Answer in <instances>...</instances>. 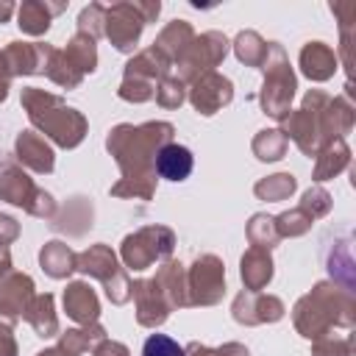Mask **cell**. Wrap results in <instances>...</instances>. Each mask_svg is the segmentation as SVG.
Segmentation results:
<instances>
[{
  "label": "cell",
  "mask_w": 356,
  "mask_h": 356,
  "mask_svg": "<svg viewBox=\"0 0 356 356\" xmlns=\"http://www.w3.org/2000/svg\"><path fill=\"white\" fill-rule=\"evenodd\" d=\"M195 167V159H192V150L184 147V145H164L159 153H156V172L167 181H184L189 178Z\"/></svg>",
  "instance_id": "1"
},
{
  "label": "cell",
  "mask_w": 356,
  "mask_h": 356,
  "mask_svg": "<svg viewBox=\"0 0 356 356\" xmlns=\"http://www.w3.org/2000/svg\"><path fill=\"white\" fill-rule=\"evenodd\" d=\"M142 356H186V350H184V345H178L172 337H167V334H153V337L145 339Z\"/></svg>",
  "instance_id": "2"
}]
</instances>
